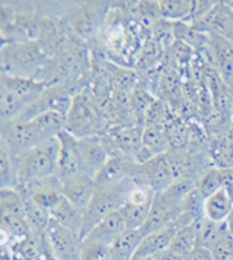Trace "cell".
<instances>
[{"mask_svg": "<svg viewBox=\"0 0 233 260\" xmlns=\"http://www.w3.org/2000/svg\"><path fill=\"white\" fill-rule=\"evenodd\" d=\"M2 213H15L25 218V196L18 189L0 190Z\"/></svg>", "mask_w": 233, "mask_h": 260, "instance_id": "cell-32", "label": "cell"}, {"mask_svg": "<svg viewBox=\"0 0 233 260\" xmlns=\"http://www.w3.org/2000/svg\"><path fill=\"white\" fill-rule=\"evenodd\" d=\"M216 3L217 2H213V0H192V11H191V16L188 22L196 24L198 21L204 19L213 11Z\"/></svg>", "mask_w": 233, "mask_h": 260, "instance_id": "cell-36", "label": "cell"}, {"mask_svg": "<svg viewBox=\"0 0 233 260\" xmlns=\"http://www.w3.org/2000/svg\"><path fill=\"white\" fill-rule=\"evenodd\" d=\"M163 53L165 50L163 47L153 38L149 36L146 38V41H143L140 44V51H139V68L140 69H147L150 71L151 66L156 64L159 60L163 57Z\"/></svg>", "mask_w": 233, "mask_h": 260, "instance_id": "cell-29", "label": "cell"}, {"mask_svg": "<svg viewBox=\"0 0 233 260\" xmlns=\"http://www.w3.org/2000/svg\"><path fill=\"white\" fill-rule=\"evenodd\" d=\"M150 36L161 44L165 51H168L176 41L175 37V22L161 18L156 24L153 25Z\"/></svg>", "mask_w": 233, "mask_h": 260, "instance_id": "cell-33", "label": "cell"}, {"mask_svg": "<svg viewBox=\"0 0 233 260\" xmlns=\"http://www.w3.org/2000/svg\"><path fill=\"white\" fill-rule=\"evenodd\" d=\"M179 228L181 226L176 224V221H174V222L168 224L161 230L151 233L149 236L143 237V240H141V243H140L139 248H137L133 259H136V257H154L161 251L169 248Z\"/></svg>", "mask_w": 233, "mask_h": 260, "instance_id": "cell-17", "label": "cell"}, {"mask_svg": "<svg viewBox=\"0 0 233 260\" xmlns=\"http://www.w3.org/2000/svg\"><path fill=\"white\" fill-rule=\"evenodd\" d=\"M35 260H58L56 253H54V250L51 247V244H50V241H48V238H47L46 233L43 236L41 248H40V253H38V256H36Z\"/></svg>", "mask_w": 233, "mask_h": 260, "instance_id": "cell-38", "label": "cell"}, {"mask_svg": "<svg viewBox=\"0 0 233 260\" xmlns=\"http://www.w3.org/2000/svg\"><path fill=\"white\" fill-rule=\"evenodd\" d=\"M143 236L139 230H127L109 246L111 260H133Z\"/></svg>", "mask_w": 233, "mask_h": 260, "instance_id": "cell-22", "label": "cell"}, {"mask_svg": "<svg viewBox=\"0 0 233 260\" xmlns=\"http://www.w3.org/2000/svg\"><path fill=\"white\" fill-rule=\"evenodd\" d=\"M89 88H85L74 96L73 106L66 117V130L76 138L102 135L101 133V111L96 107L93 94L88 95Z\"/></svg>", "mask_w": 233, "mask_h": 260, "instance_id": "cell-5", "label": "cell"}, {"mask_svg": "<svg viewBox=\"0 0 233 260\" xmlns=\"http://www.w3.org/2000/svg\"><path fill=\"white\" fill-rule=\"evenodd\" d=\"M191 25L206 34L221 37L233 46V12L226 2H217L204 19Z\"/></svg>", "mask_w": 233, "mask_h": 260, "instance_id": "cell-13", "label": "cell"}, {"mask_svg": "<svg viewBox=\"0 0 233 260\" xmlns=\"http://www.w3.org/2000/svg\"><path fill=\"white\" fill-rule=\"evenodd\" d=\"M221 181H223V190L232 198L233 201V168L221 170Z\"/></svg>", "mask_w": 233, "mask_h": 260, "instance_id": "cell-40", "label": "cell"}, {"mask_svg": "<svg viewBox=\"0 0 233 260\" xmlns=\"http://www.w3.org/2000/svg\"><path fill=\"white\" fill-rule=\"evenodd\" d=\"M223 189V181H221V170L217 167H211L206 170L197 180V190L201 193L204 199L210 198L211 194L217 193Z\"/></svg>", "mask_w": 233, "mask_h": 260, "instance_id": "cell-30", "label": "cell"}, {"mask_svg": "<svg viewBox=\"0 0 233 260\" xmlns=\"http://www.w3.org/2000/svg\"><path fill=\"white\" fill-rule=\"evenodd\" d=\"M227 228H229V231L232 233L233 236V219H227Z\"/></svg>", "mask_w": 233, "mask_h": 260, "instance_id": "cell-43", "label": "cell"}, {"mask_svg": "<svg viewBox=\"0 0 233 260\" xmlns=\"http://www.w3.org/2000/svg\"><path fill=\"white\" fill-rule=\"evenodd\" d=\"M172 56V60L178 64H188L191 61V56L194 53V50L188 47L186 44L181 41H175V44L168 50Z\"/></svg>", "mask_w": 233, "mask_h": 260, "instance_id": "cell-37", "label": "cell"}, {"mask_svg": "<svg viewBox=\"0 0 233 260\" xmlns=\"http://www.w3.org/2000/svg\"><path fill=\"white\" fill-rule=\"evenodd\" d=\"M46 236L58 260H82L83 240L81 236L51 221Z\"/></svg>", "mask_w": 233, "mask_h": 260, "instance_id": "cell-11", "label": "cell"}, {"mask_svg": "<svg viewBox=\"0 0 233 260\" xmlns=\"http://www.w3.org/2000/svg\"><path fill=\"white\" fill-rule=\"evenodd\" d=\"M156 191L150 189L149 186L144 184H134V187L130 191L127 203H133V205H151L153 199H154Z\"/></svg>", "mask_w": 233, "mask_h": 260, "instance_id": "cell-35", "label": "cell"}, {"mask_svg": "<svg viewBox=\"0 0 233 260\" xmlns=\"http://www.w3.org/2000/svg\"><path fill=\"white\" fill-rule=\"evenodd\" d=\"M226 3H227V6L232 9V12H233V2H226Z\"/></svg>", "mask_w": 233, "mask_h": 260, "instance_id": "cell-45", "label": "cell"}, {"mask_svg": "<svg viewBox=\"0 0 233 260\" xmlns=\"http://www.w3.org/2000/svg\"><path fill=\"white\" fill-rule=\"evenodd\" d=\"M0 260H13V251L11 247L8 246H3L2 247V257Z\"/></svg>", "mask_w": 233, "mask_h": 260, "instance_id": "cell-42", "label": "cell"}, {"mask_svg": "<svg viewBox=\"0 0 233 260\" xmlns=\"http://www.w3.org/2000/svg\"><path fill=\"white\" fill-rule=\"evenodd\" d=\"M77 145L81 151L85 174L95 178V176L101 171V168L111 158V152H109L105 135L77 138Z\"/></svg>", "mask_w": 233, "mask_h": 260, "instance_id": "cell-10", "label": "cell"}, {"mask_svg": "<svg viewBox=\"0 0 233 260\" xmlns=\"http://www.w3.org/2000/svg\"><path fill=\"white\" fill-rule=\"evenodd\" d=\"M166 136L169 142V151H188L191 142V126L179 118H172L166 127Z\"/></svg>", "mask_w": 233, "mask_h": 260, "instance_id": "cell-24", "label": "cell"}, {"mask_svg": "<svg viewBox=\"0 0 233 260\" xmlns=\"http://www.w3.org/2000/svg\"><path fill=\"white\" fill-rule=\"evenodd\" d=\"M159 9L162 18L172 22H188L192 0H159Z\"/></svg>", "mask_w": 233, "mask_h": 260, "instance_id": "cell-27", "label": "cell"}, {"mask_svg": "<svg viewBox=\"0 0 233 260\" xmlns=\"http://www.w3.org/2000/svg\"><path fill=\"white\" fill-rule=\"evenodd\" d=\"M48 60V54L38 41L2 44L3 75L36 81Z\"/></svg>", "mask_w": 233, "mask_h": 260, "instance_id": "cell-1", "label": "cell"}, {"mask_svg": "<svg viewBox=\"0 0 233 260\" xmlns=\"http://www.w3.org/2000/svg\"><path fill=\"white\" fill-rule=\"evenodd\" d=\"M133 260H154L153 257H136V259Z\"/></svg>", "mask_w": 233, "mask_h": 260, "instance_id": "cell-44", "label": "cell"}, {"mask_svg": "<svg viewBox=\"0 0 233 260\" xmlns=\"http://www.w3.org/2000/svg\"><path fill=\"white\" fill-rule=\"evenodd\" d=\"M233 212L232 198L221 189L204 202V215L210 221L226 222Z\"/></svg>", "mask_w": 233, "mask_h": 260, "instance_id": "cell-21", "label": "cell"}, {"mask_svg": "<svg viewBox=\"0 0 233 260\" xmlns=\"http://www.w3.org/2000/svg\"><path fill=\"white\" fill-rule=\"evenodd\" d=\"M134 180L127 178L116 186L96 189L95 196L86 211L83 212V230H82V240L88 236L95 225H98L108 215L120 211L128 201L130 191L134 187Z\"/></svg>", "mask_w": 233, "mask_h": 260, "instance_id": "cell-2", "label": "cell"}, {"mask_svg": "<svg viewBox=\"0 0 233 260\" xmlns=\"http://www.w3.org/2000/svg\"><path fill=\"white\" fill-rule=\"evenodd\" d=\"M51 221L56 224L61 225L63 228L69 230L71 233L82 237V230H83V211L73 206L64 196L58 202V205L50 212Z\"/></svg>", "mask_w": 233, "mask_h": 260, "instance_id": "cell-19", "label": "cell"}, {"mask_svg": "<svg viewBox=\"0 0 233 260\" xmlns=\"http://www.w3.org/2000/svg\"><path fill=\"white\" fill-rule=\"evenodd\" d=\"M229 219H233V212H232V215H230V218H229Z\"/></svg>", "mask_w": 233, "mask_h": 260, "instance_id": "cell-46", "label": "cell"}, {"mask_svg": "<svg viewBox=\"0 0 233 260\" xmlns=\"http://www.w3.org/2000/svg\"><path fill=\"white\" fill-rule=\"evenodd\" d=\"M197 238H198V228L197 222L186 226H181L176 233V236L174 237L172 243L169 248H172L174 251H176L178 254L186 257L194 248L197 247Z\"/></svg>", "mask_w": 233, "mask_h": 260, "instance_id": "cell-28", "label": "cell"}, {"mask_svg": "<svg viewBox=\"0 0 233 260\" xmlns=\"http://www.w3.org/2000/svg\"><path fill=\"white\" fill-rule=\"evenodd\" d=\"M185 260H214V256H213V251L210 248L197 246L186 256Z\"/></svg>", "mask_w": 233, "mask_h": 260, "instance_id": "cell-39", "label": "cell"}, {"mask_svg": "<svg viewBox=\"0 0 233 260\" xmlns=\"http://www.w3.org/2000/svg\"><path fill=\"white\" fill-rule=\"evenodd\" d=\"M0 180L2 189H16L19 180V156L12 155L3 145L0 146Z\"/></svg>", "mask_w": 233, "mask_h": 260, "instance_id": "cell-23", "label": "cell"}, {"mask_svg": "<svg viewBox=\"0 0 233 260\" xmlns=\"http://www.w3.org/2000/svg\"><path fill=\"white\" fill-rule=\"evenodd\" d=\"M57 138L60 142V154H58V166L56 176L63 183L70 178L85 174L81 151H79V145H77V138L74 135H71L69 130L60 132Z\"/></svg>", "mask_w": 233, "mask_h": 260, "instance_id": "cell-8", "label": "cell"}, {"mask_svg": "<svg viewBox=\"0 0 233 260\" xmlns=\"http://www.w3.org/2000/svg\"><path fill=\"white\" fill-rule=\"evenodd\" d=\"M63 196L67 201L76 206L81 211H86L89 203L92 202L95 191H96V184L95 180L86 174H82L74 178H70L67 181H63Z\"/></svg>", "mask_w": 233, "mask_h": 260, "instance_id": "cell-16", "label": "cell"}, {"mask_svg": "<svg viewBox=\"0 0 233 260\" xmlns=\"http://www.w3.org/2000/svg\"><path fill=\"white\" fill-rule=\"evenodd\" d=\"M124 231H127L124 216H123L121 211H116V212L108 215L98 225H95L92 231L83 238V241L96 243V244H102V246L109 247Z\"/></svg>", "mask_w": 233, "mask_h": 260, "instance_id": "cell-15", "label": "cell"}, {"mask_svg": "<svg viewBox=\"0 0 233 260\" xmlns=\"http://www.w3.org/2000/svg\"><path fill=\"white\" fill-rule=\"evenodd\" d=\"M2 145L15 156H21L26 151L47 141L32 120H12L2 123Z\"/></svg>", "mask_w": 233, "mask_h": 260, "instance_id": "cell-6", "label": "cell"}, {"mask_svg": "<svg viewBox=\"0 0 233 260\" xmlns=\"http://www.w3.org/2000/svg\"><path fill=\"white\" fill-rule=\"evenodd\" d=\"M60 154L58 138H50L19 156L21 184L36 178L56 176ZM19 184V186H21ZM18 186V187H19Z\"/></svg>", "mask_w": 233, "mask_h": 260, "instance_id": "cell-3", "label": "cell"}, {"mask_svg": "<svg viewBox=\"0 0 233 260\" xmlns=\"http://www.w3.org/2000/svg\"><path fill=\"white\" fill-rule=\"evenodd\" d=\"M109 9V3L85 2L77 3L76 6H70L69 12L64 13L61 18L81 40L88 41L93 40L98 32H101Z\"/></svg>", "mask_w": 233, "mask_h": 260, "instance_id": "cell-4", "label": "cell"}, {"mask_svg": "<svg viewBox=\"0 0 233 260\" xmlns=\"http://www.w3.org/2000/svg\"><path fill=\"white\" fill-rule=\"evenodd\" d=\"M143 130L144 126L139 123L115 126L114 129L108 130L106 133L109 135L115 148V156H126L136 162L137 155L143 148Z\"/></svg>", "mask_w": 233, "mask_h": 260, "instance_id": "cell-12", "label": "cell"}, {"mask_svg": "<svg viewBox=\"0 0 233 260\" xmlns=\"http://www.w3.org/2000/svg\"><path fill=\"white\" fill-rule=\"evenodd\" d=\"M214 260H233V236L227 231L221 236V238L211 248Z\"/></svg>", "mask_w": 233, "mask_h": 260, "instance_id": "cell-34", "label": "cell"}, {"mask_svg": "<svg viewBox=\"0 0 233 260\" xmlns=\"http://www.w3.org/2000/svg\"><path fill=\"white\" fill-rule=\"evenodd\" d=\"M154 260H185L184 256H181V254H178L176 251H174L172 248H166V250H163L161 251L159 254H156Z\"/></svg>", "mask_w": 233, "mask_h": 260, "instance_id": "cell-41", "label": "cell"}, {"mask_svg": "<svg viewBox=\"0 0 233 260\" xmlns=\"http://www.w3.org/2000/svg\"><path fill=\"white\" fill-rule=\"evenodd\" d=\"M131 178L134 180L136 184L149 186L156 193L168 189L176 180L168 154L158 155L144 164L136 162Z\"/></svg>", "mask_w": 233, "mask_h": 260, "instance_id": "cell-7", "label": "cell"}, {"mask_svg": "<svg viewBox=\"0 0 233 260\" xmlns=\"http://www.w3.org/2000/svg\"><path fill=\"white\" fill-rule=\"evenodd\" d=\"M181 208H182V203L172 199L165 190L158 191L154 194L153 203H151L147 221L139 230L141 236H149L151 233H154L163 226H166L168 224L176 221L178 215L181 212Z\"/></svg>", "mask_w": 233, "mask_h": 260, "instance_id": "cell-9", "label": "cell"}, {"mask_svg": "<svg viewBox=\"0 0 233 260\" xmlns=\"http://www.w3.org/2000/svg\"><path fill=\"white\" fill-rule=\"evenodd\" d=\"M211 162L220 170L233 168V138L226 135L211 136L209 145Z\"/></svg>", "mask_w": 233, "mask_h": 260, "instance_id": "cell-20", "label": "cell"}, {"mask_svg": "<svg viewBox=\"0 0 233 260\" xmlns=\"http://www.w3.org/2000/svg\"><path fill=\"white\" fill-rule=\"evenodd\" d=\"M134 166H136V162L126 156H118V155L111 156L108 159V162L101 168V171L93 178L96 189L116 186L121 181L131 178Z\"/></svg>", "mask_w": 233, "mask_h": 260, "instance_id": "cell-14", "label": "cell"}, {"mask_svg": "<svg viewBox=\"0 0 233 260\" xmlns=\"http://www.w3.org/2000/svg\"><path fill=\"white\" fill-rule=\"evenodd\" d=\"M151 205H133L126 203L120 211L124 216L127 230H140L144 222L147 221V216L150 212Z\"/></svg>", "mask_w": 233, "mask_h": 260, "instance_id": "cell-31", "label": "cell"}, {"mask_svg": "<svg viewBox=\"0 0 233 260\" xmlns=\"http://www.w3.org/2000/svg\"><path fill=\"white\" fill-rule=\"evenodd\" d=\"M198 238L197 244L201 247L211 248L221 238V236L227 231V221L226 222H214L207 218L197 221Z\"/></svg>", "mask_w": 233, "mask_h": 260, "instance_id": "cell-26", "label": "cell"}, {"mask_svg": "<svg viewBox=\"0 0 233 260\" xmlns=\"http://www.w3.org/2000/svg\"><path fill=\"white\" fill-rule=\"evenodd\" d=\"M175 37H176V41L184 43L194 51L207 50L209 47V34L197 29L189 22H175Z\"/></svg>", "mask_w": 233, "mask_h": 260, "instance_id": "cell-25", "label": "cell"}, {"mask_svg": "<svg viewBox=\"0 0 233 260\" xmlns=\"http://www.w3.org/2000/svg\"><path fill=\"white\" fill-rule=\"evenodd\" d=\"M0 88L8 89L16 98L22 100L23 103L31 106L46 91L47 85L43 82H38L35 79L8 76V75L2 73V76H0Z\"/></svg>", "mask_w": 233, "mask_h": 260, "instance_id": "cell-18", "label": "cell"}]
</instances>
